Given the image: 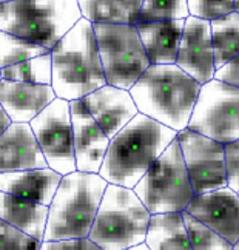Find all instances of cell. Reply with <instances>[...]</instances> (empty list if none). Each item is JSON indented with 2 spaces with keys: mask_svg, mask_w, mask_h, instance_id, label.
<instances>
[{
  "mask_svg": "<svg viewBox=\"0 0 239 250\" xmlns=\"http://www.w3.org/2000/svg\"><path fill=\"white\" fill-rule=\"evenodd\" d=\"M176 138V131L139 113L111 139L99 175L108 184L135 188Z\"/></svg>",
  "mask_w": 239,
  "mask_h": 250,
  "instance_id": "cell-1",
  "label": "cell"
},
{
  "mask_svg": "<svg viewBox=\"0 0 239 250\" xmlns=\"http://www.w3.org/2000/svg\"><path fill=\"white\" fill-rule=\"evenodd\" d=\"M200 88L176 63L151 65L130 94L140 114L179 133L188 128Z\"/></svg>",
  "mask_w": 239,
  "mask_h": 250,
  "instance_id": "cell-2",
  "label": "cell"
},
{
  "mask_svg": "<svg viewBox=\"0 0 239 250\" xmlns=\"http://www.w3.org/2000/svg\"><path fill=\"white\" fill-rule=\"evenodd\" d=\"M51 57V86L59 99L79 101L108 85L94 26L85 19L56 45Z\"/></svg>",
  "mask_w": 239,
  "mask_h": 250,
  "instance_id": "cell-3",
  "label": "cell"
},
{
  "mask_svg": "<svg viewBox=\"0 0 239 250\" xmlns=\"http://www.w3.org/2000/svg\"><path fill=\"white\" fill-rule=\"evenodd\" d=\"M108 182L96 173L74 171L62 178L50 206L43 241L88 238Z\"/></svg>",
  "mask_w": 239,
  "mask_h": 250,
  "instance_id": "cell-4",
  "label": "cell"
},
{
  "mask_svg": "<svg viewBox=\"0 0 239 250\" xmlns=\"http://www.w3.org/2000/svg\"><path fill=\"white\" fill-rule=\"evenodd\" d=\"M82 19L76 0H6L0 3V31L50 51Z\"/></svg>",
  "mask_w": 239,
  "mask_h": 250,
  "instance_id": "cell-5",
  "label": "cell"
},
{
  "mask_svg": "<svg viewBox=\"0 0 239 250\" xmlns=\"http://www.w3.org/2000/svg\"><path fill=\"white\" fill-rule=\"evenodd\" d=\"M150 219L135 190L108 184L88 238L102 250H127L145 243Z\"/></svg>",
  "mask_w": 239,
  "mask_h": 250,
  "instance_id": "cell-6",
  "label": "cell"
},
{
  "mask_svg": "<svg viewBox=\"0 0 239 250\" xmlns=\"http://www.w3.org/2000/svg\"><path fill=\"white\" fill-rule=\"evenodd\" d=\"M151 215L182 213L195 198L178 139L170 144L133 188Z\"/></svg>",
  "mask_w": 239,
  "mask_h": 250,
  "instance_id": "cell-7",
  "label": "cell"
},
{
  "mask_svg": "<svg viewBox=\"0 0 239 250\" xmlns=\"http://www.w3.org/2000/svg\"><path fill=\"white\" fill-rule=\"evenodd\" d=\"M107 83L130 91L151 63L136 26L93 25Z\"/></svg>",
  "mask_w": 239,
  "mask_h": 250,
  "instance_id": "cell-8",
  "label": "cell"
},
{
  "mask_svg": "<svg viewBox=\"0 0 239 250\" xmlns=\"http://www.w3.org/2000/svg\"><path fill=\"white\" fill-rule=\"evenodd\" d=\"M188 130L222 146L239 141V88L215 79L202 85Z\"/></svg>",
  "mask_w": 239,
  "mask_h": 250,
  "instance_id": "cell-9",
  "label": "cell"
},
{
  "mask_svg": "<svg viewBox=\"0 0 239 250\" xmlns=\"http://www.w3.org/2000/svg\"><path fill=\"white\" fill-rule=\"evenodd\" d=\"M30 125L40 144L48 167L62 176L78 171L71 107L68 101L57 98Z\"/></svg>",
  "mask_w": 239,
  "mask_h": 250,
  "instance_id": "cell-10",
  "label": "cell"
},
{
  "mask_svg": "<svg viewBox=\"0 0 239 250\" xmlns=\"http://www.w3.org/2000/svg\"><path fill=\"white\" fill-rule=\"evenodd\" d=\"M176 139L182 151L195 196L228 187L225 146L188 128L179 131Z\"/></svg>",
  "mask_w": 239,
  "mask_h": 250,
  "instance_id": "cell-11",
  "label": "cell"
},
{
  "mask_svg": "<svg viewBox=\"0 0 239 250\" xmlns=\"http://www.w3.org/2000/svg\"><path fill=\"white\" fill-rule=\"evenodd\" d=\"M176 65L200 85L215 79L216 68L210 22L191 16L187 19Z\"/></svg>",
  "mask_w": 239,
  "mask_h": 250,
  "instance_id": "cell-12",
  "label": "cell"
},
{
  "mask_svg": "<svg viewBox=\"0 0 239 250\" xmlns=\"http://www.w3.org/2000/svg\"><path fill=\"white\" fill-rule=\"evenodd\" d=\"M187 211L230 244L239 241V195L230 187L196 195Z\"/></svg>",
  "mask_w": 239,
  "mask_h": 250,
  "instance_id": "cell-13",
  "label": "cell"
},
{
  "mask_svg": "<svg viewBox=\"0 0 239 250\" xmlns=\"http://www.w3.org/2000/svg\"><path fill=\"white\" fill-rule=\"evenodd\" d=\"M78 171L99 175L111 139L94 121L83 99L70 102Z\"/></svg>",
  "mask_w": 239,
  "mask_h": 250,
  "instance_id": "cell-14",
  "label": "cell"
},
{
  "mask_svg": "<svg viewBox=\"0 0 239 250\" xmlns=\"http://www.w3.org/2000/svg\"><path fill=\"white\" fill-rule=\"evenodd\" d=\"M83 102L94 121L100 125L110 139L139 114L130 91L111 85H105L103 88L88 94L87 98H83Z\"/></svg>",
  "mask_w": 239,
  "mask_h": 250,
  "instance_id": "cell-15",
  "label": "cell"
},
{
  "mask_svg": "<svg viewBox=\"0 0 239 250\" xmlns=\"http://www.w3.org/2000/svg\"><path fill=\"white\" fill-rule=\"evenodd\" d=\"M46 167L48 162L30 124H13L0 134V173Z\"/></svg>",
  "mask_w": 239,
  "mask_h": 250,
  "instance_id": "cell-16",
  "label": "cell"
},
{
  "mask_svg": "<svg viewBox=\"0 0 239 250\" xmlns=\"http://www.w3.org/2000/svg\"><path fill=\"white\" fill-rule=\"evenodd\" d=\"M57 99L51 85H31L0 81V108L14 124H31Z\"/></svg>",
  "mask_w": 239,
  "mask_h": 250,
  "instance_id": "cell-17",
  "label": "cell"
},
{
  "mask_svg": "<svg viewBox=\"0 0 239 250\" xmlns=\"http://www.w3.org/2000/svg\"><path fill=\"white\" fill-rule=\"evenodd\" d=\"M62 178L60 173L50 167L0 173V191L50 207Z\"/></svg>",
  "mask_w": 239,
  "mask_h": 250,
  "instance_id": "cell-18",
  "label": "cell"
},
{
  "mask_svg": "<svg viewBox=\"0 0 239 250\" xmlns=\"http://www.w3.org/2000/svg\"><path fill=\"white\" fill-rule=\"evenodd\" d=\"M185 21L138 23L136 30L151 65H173L178 59Z\"/></svg>",
  "mask_w": 239,
  "mask_h": 250,
  "instance_id": "cell-19",
  "label": "cell"
},
{
  "mask_svg": "<svg viewBox=\"0 0 239 250\" xmlns=\"http://www.w3.org/2000/svg\"><path fill=\"white\" fill-rule=\"evenodd\" d=\"M50 207L0 191V221L43 241Z\"/></svg>",
  "mask_w": 239,
  "mask_h": 250,
  "instance_id": "cell-20",
  "label": "cell"
},
{
  "mask_svg": "<svg viewBox=\"0 0 239 250\" xmlns=\"http://www.w3.org/2000/svg\"><path fill=\"white\" fill-rule=\"evenodd\" d=\"M142 6V0H79L82 17L93 25L136 26Z\"/></svg>",
  "mask_w": 239,
  "mask_h": 250,
  "instance_id": "cell-21",
  "label": "cell"
},
{
  "mask_svg": "<svg viewBox=\"0 0 239 250\" xmlns=\"http://www.w3.org/2000/svg\"><path fill=\"white\" fill-rule=\"evenodd\" d=\"M145 244L150 250H193L182 213L151 215Z\"/></svg>",
  "mask_w": 239,
  "mask_h": 250,
  "instance_id": "cell-22",
  "label": "cell"
},
{
  "mask_svg": "<svg viewBox=\"0 0 239 250\" xmlns=\"http://www.w3.org/2000/svg\"><path fill=\"white\" fill-rule=\"evenodd\" d=\"M210 26H212L215 68L219 70L239 54V13L235 11L210 22Z\"/></svg>",
  "mask_w": 239,
  "mask_h": 250,
  "instance_id": "cell-23",
  "label": "cell"
},
{
  "mask_svg": "<svg viewBox=\"0 0 239 250\" xmlns=\"http://www.w3.org/2000/svg\"><path fill=\"white\" fill-rule=\"evenodd\" d=\"M0 81L31 83V85H51L53 83V57L51 53L36 59L17 63L0 70Z\"/></svg>",
  "mask_w": 239,
  "mask_h": 250,
  "instance_id": "cell-24",
  "label": "cell"
},
{
  "mask_svg": "<svg viewBox=\"0 0 239 250\" xmlns=\"http://www.w3.org/2000/svg\"><path fill=\"white\" fill-rule=\"evenodd\" d=\"M50 53V50H46L40 45L0 31V70L17 63H23L26 61H31Z\"/></svg>",
  "mask_w": 239,
  "mask_h": 250,
  "instance_id": "cell-25",
  "label": "cell"
},
{
  "mask_svg": "<svg viewBox=\"0 0 239 250\" xmlns=\"http://www.w3.org/2000/svg\"><path fill=\"white\" fill-rule=\"evenodd\" d=\"M190 17L187 0H145L139 23L187 21Z\"/></svg>",
  "mask_w": 239,
  "mask_h": 250,
  "instance_id": "cell-26",
  "label": "cell"
},
{
  "mask_svg": "<svg viewBox=\"0 0 239 250\" xmlns=\"http://www.w3.org/2000/svg\"><path fill=\"white\" fill-rule=\"evenodd\" d=\"M182 218L193 250H233V244H230L222 236H219L215 230L193 218L187 210L182 211Z\"/></svg>",
  "mask_w": 239,
  "mask_h": 250,
  "instance_id": "cell-27",
  "label": "cell"
},
{
  "mask_svg": "<svg viewBox=\"0 0 239 250\" xmlns=\"http://www.w3.org/2000/svg\"><path fill=\"white\" fill-rule=\"evenodd\" d=\"M187 3L190 16L205 22H213L235 13L233 0H221V2H215V0H187Z\"/></svg>",
  "mask_w": 239,
  "mask_h": 250,
  "instance_id": "cell-28",
  "label": "cell"
},
{
  "mask_svg": "<svg viewBox=\"0 0 239 250\" xmlns=\"http://www.w3.org/2000/svg\"><path fill=\"white\" fill-rule=\"evenodd\" d=\"M43 241L0 221V250H42Z\"/></svg>",
  "mask_w": 239,
  "mask_h": 250,
  "instance_id": "cell-29",
  "label": "cell"
},
{
  "mask_svg": "<svg viewBox=\"0 0 239 250\" xmlns=\"http://www.w3.org/2000/svg\"><path fill=\"white\" fill-rule=\"evenodd\" d=\"M225 168H227V186L239 193V141L225 146Z\"/></svg>",
  "mask_w": 239,
  "mask_h": 250,
  "instance_id": "cell-30",
  "label": "cell"
},
{
  "mask_svg": "<svg viewBox=\"0 0 239 250\" xmlns=\"http://www.w3.org/2000/svg\"><path fill=\"white\" fill-rule=\"evenodd\" d=\"M42 250H102L90 238L65 239V241H43Z\"/></svg>",
  "mask_w": 239,
  "mask_h": 250,
  "instance_id": "cell-31",
  "label": "cell"
},
{
  "mask_svg": "<svg viewBox=\"0 0 239 250\" xmlns=\"http://www.w3.org/2000/svg\"><path fill=\"white\" fill-rule=\"evenodd\" d=\"M215 81L239 88V54L233 57L232 61H228L225 65H222L219 70H216Z\"/></svg>",
  "mask_w": 239,
  "mask_h": 250,
  "instance_id": "cell-32",
  "label": "cell"
},
{
  "mask_svg": "<svg viewBox=\"0 0 239 250\" xmlns=\"http://www.w3.org/2000/svg\"><path fill=\"white\" fill-rule=\"evenodd\" d=\"M14 122L13 119L9 118V114L3 110V108H0V134L5 133L9 127H11Z\"/></svg>",
  "mask_w": 239,
  "mask_h": 250,
  "instance_id": "cell-33",
  "label": "cell"
},
{
  "mask_svg": "<svg viewBox=\"0 0 239 250\" xmlns=\"http://www.w3.org/2000/svg\"><path fill=\"white\" fill-rule=\"evenodd\" d=\"M127 250H150L148 246L143 243V244H139V246H135V247H131V249H127Z\"/></svg>",
  "mask_w": 239,
  "mask_h": 250,
  "instance_id": "cell-34",
  "label": "cell"
},
{
  "mask_svg": "<svg viewBox=\"0 0 239 250\" xmlns=\"http://www.w3.org/2000/svg\"><path fill=\"white\" fill-rule=\"evenodd\" d=\"M235 11L239 13V0H236V2H235Z\"/></svg>",
  "mask_w": 239,
  "mask_h": 250,
  "instance_id": "cell-35",
  "label": "cell"
},
{
  "mask_svg": "<svg viewBox=\"0 0 239 250\" xmlns=\"http://www.w3.org/2000/svg\"><path fill=\"white\" fill-rule=\"evenodd\" d=\"M233 250H239V241L233 246Z\"/></svg>",
  "mask_w": 239,
  "mask_h": 250,
  "instance_id": "cell-36",
  "label": "cell"
},
{
  "mask_svg": "<svg viewBox=\"0 0 239 250\" xmlns=\"http://www.w3.org/2000/svg\"><path fill=\"white\" fill-rule=\"evenodd\" d=\"M238 195H239V193H238Z\"/></svg>",
  "mask_w": 239,
  "mask_h": 250,
  "instance_id": "cell-37",
  "label": "cell"
}]
</instances>
